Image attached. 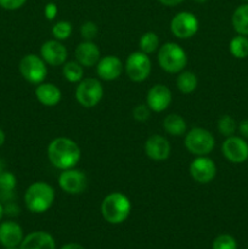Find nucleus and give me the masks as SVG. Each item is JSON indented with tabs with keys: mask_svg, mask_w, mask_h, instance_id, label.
Instances as JSON below:
<instances>
[{
	"mask_svg": "<svg viewBox=\"0 0 248 249\" xmlns=\"http://www.w3.org/2000/svg\"><path fill=\"white\" fill-rule=\"evenodd\" d=\"M49 162L58 170L77 167L82 158V151L74 140L66 136H58L50 141L46 150Z\"/></svg>",
	"mask_w": 248,
	"mask_h": 249,
	"instance_id": "f257e3e1",
	"label": "nucleus"
},
{
	"mask_svg": "<svg viewBox=\"0 0 248 249\" xmlns=\"http://www.w3.org/2000/svg\"><path fill=\"white\" fill-rule=\"evenodd\" d=\"M131 202L123 192H111L101 202L100 212L105 221L112 225L123 224L131 213Z\"/></svg>",
	"mask_w": 248,
	"mask_h": 249,
	"instance_id": "f03ea898",
	"label": "nucleus"
},
{
	"mask_svg": "<svg viewBox=\"0 0 248 249\" xmlns=\"http://www.w3.org/2000/svg\"><path fill=\"white\" fill-rule=\"evenodd\" d=\"M56 192L50 184L45 181H35L27 187L23 201L31 213L43 214L55 203Z\"/></svg>",
	"mask_w": 248,
	"mask_h": 249,
	"instance_id": "7ed1b4c3",
	"label": "nucleus"
},
{
	"mask_svg": "<svg viewBox=\"0 0 248 249\" xmlns=\"http://www.w3.org/2000/svg\"><path fill=\"white\" fill-rule=\"evenodd\" d=\"M158 65L164 72L177 74L187 65V53L181 45L174 41H168L159 46L157 53Z\"/></svg>",
	"mask_w": 248,
	"mask_h": 249,
	"instance_id": "20e7f679",
	"label": "nucleus"
},
{
	"mask_svg": "<svg viewBox=\"0 0 248 249\" xmlns=\"http://www.w3.org/2000/svg\"><path fill=\"white\" fill-rule=\"evenodd\" d=\"M184 143L186 150L194 156H208L215 147L213 134L201 126H195L185 134Z\"/></svg>",
	"mask_w": 248,
	"mask_h": 249,
	"instance_id": "39448f33",
	"label": "nucleus"
},
{
	"mask_svg": "<svg viewBox=\"0 0 248 249\" xmlns=\"http://www.w3.org/2000/svg\"><path fill=\"white\" fill-rule=\"evenodd\" d=\"M104 85L96 78H83L75 88V100L84 108H94L104 99Z\"/></svg>",
	"mask_w": 248,
	"mask_h": 249,
	"instance_id": "423d86ee",
	"label": "nucleus"
},
{
	"mask_svg": "<svg viewBox=\"0 0 248 249\" xmlns=\"http://www.w3.org/2000/svg\"><path fill=\"white\" fill-rule=\"evenodd\" d=\"M18 71L26 82L38 85L45 82L48 75V65L40 55L27 53L19 61Z\"/></svg>",
	"mask_w": 248,
	"mask_h": 249,
	"instance_id": "0eeeda50",
	"label": "nucleus"
},
{
	"mask_svg": "<svg viewBox=\"0 0 248 249\" xmlns=\"http://www.w3.org/2000/svg\"><path fill=\"white\" fill-rule=\"evenodd\" d=\"M124 71L131 82H145L152 71V62L147 53L142 51H134L126 57L124 63Z\"/></svg>",
	"mask_w": 248,
	"mask_h": 249,
	"instance_id": "6e6552de",
	"label": "nucleus"
},
{
	"mask_svg": "<svg viewBox=\"0 0 248 249\" xmlns=\"http://www.w3.org/2000/svg\"><path fill=\"white\" fill-rule=\"evenodd\" d=\"M199 21L195 14L190 11H180L174 15L170 21V32L177 39L187 40L197 34Z\"/></svg>",
	"mask_w": 248,
	"mask_h": 249,
	"instance_id": "1a4fd4ad",
	"label": "nucleus"
},
{
	"mask_svg": "<svg viewBox=\"0 0 248 249\" xmlns=\"http://www.w3.org/2000/svg\"><path fill=\"white\" fill-rule=\"evenodd\" d=\"M58 186L63 192L68 195H80L85 191L88 186V178L83 170L77 167L71 169L61 170L58 175Z\"/></svg>",
	"mask_w": 248,
	"mask_h": 249,
	"instance_id": "9d476101",
	"label": "nucleus"
},
{
	"mask_svg": "<svg viewBox=\"0 0 248 249\" xmlns=\"http://www.w3.org/2000/svg\"><path fill=\"white\" fill-rule=\"evenodd\" d=\"M189 173L192 180L201 185H207L216 177V165L208 156H197L189 165Z\"/></svg>",
	"mask_w": 248,
	"mask_h": 249,
	"instance_id": "9b49d317",
	"label": "nucleus"
},
{
	"mask_svg": "<svg viewBox=\"0 0 248 249\" xmlns=\"http://www.w3.org/2000/svg\"><path fill=\"white\" fill-rule=\"evenodd\" d=\"M223 156L233 164H241L248 160V143L242 136H229L221 145Z\"/></svg>",
	"mask_w": 248,
	"mask_h": 249,
	"instance_id": "f8f14e48",
	"label": "nucleus"
},
{
	"mask_svg": "<svg viewBox=\"0 0 248 249\" xmlns=\"http://www.w3.org/2000/svg\"><path fill=\"white\" fill-rule=\"evenodd\" d=\"M173 101V94L164 84H156L150 88L146 95V104L155 113H160L169 108Z\"/></svg>",
	"mask_w": 248,
	"mask_h": 249,
	"instance_id": "ddd939ff",
	"label": "nucleus"
},
{
	"mask_svg": "<svg viewBox=\"0 0 248 249\" xmlns=\"http://www.w3.org/2000/svg\"><path fill=\"white\" fill-rule=\"evenodd\" d=\"M40 56L45 61L46 65L56 67V66H62L63 63L67 62L68 51L62 41L50 39V40L44 41L43 45L40 46Z\"/></svg>",
	"mask_w": 248,
	"mask_h": 249,
	"instance_id": "4468645a",
	"label": "nucleus"
},
{
	"mask_svg": "<svg viewBox=\"0 0 248 249\" xmlns=\"http://www.w3.org/2000/svg\"><path fill=\"white\" fill-rule=\"evenodd\" d=\"M143 150L150 160H155V162H163L170 157L172 146L165 136L153 134L146 140Z\"/></svg>",
	"mask_w": 248,
	"mask_h": 249,
	"instance_id": "2eb2a0df",
	"label": "nucleus"
},
{
	"mask_svg": "<svg viewBox=\"0 0 248 249\" xmlns=\"http://www.w3.org/2000/svg\"><path fill=\"white\" fill-rule=\"evenodd\" d=\"M96 73L99 78L105 82H113L122 75L124 71V63L118 56L106 55L101 56L97 62Z\"/></svg>",
	"mask_w": 248,
	"mask_h": 249,
	"instance_id": "dca6fc26",
	"label": "nucleus"
},
{
	"mask_svg": "<svg viewBox=\"0 0 248 249\" xmlns=\"http://www.w3.org/2000/svg\"><path fill=\"white\" fill-rule=\"evenodd\" d=\"M74 56L75 61L79 62L83 67L91 68L96 66L101 58V51L94 40H83L75 48Z\"/></svg>",
	"mask_w": 248,
	"mask_h": 249,
	"instance_id": "f3484780",
	"label": "nucleus"
},
{
	"mask_svg": "<svg viewBox=\"0 0 248 249\" xmlns=\"http://www.w3.org/2000/svg\"><path fill=\"white\" fill-rule=\"evenodd\" d=\"M23 238V229L18 223L7 220L0 224V245L4 248L19 247Z\"/></svg>",
	"mask_w": 248,
	"mask_h": 249,
	"instance_id": "a211bd4d",
	"label": "nucleus"
},
{
	"mask_svg": "<svg viewBox=\"0 0 248 249\" xmlns=\"http://www.w3.org/2000/svg\"><path fill=\"white\" fill-rule=\"evenodd\" d=\"M35 97L43 106L55 107L61 102L62 92H61L60 88L53 83L43 82L36 85Z\"/></svg>",
	"mask_w": 248,
	"mask_h": 249,
	"instance_id": "6ab92c4d",
	"label": "nucleus"
},
{
	"mask_svg": "<svg viewBox=\"0 0 248 249\" xmlns=\"http://www.w3.org/2000/svg\"><path fill=\"white\" fill-rule=\"evenodd\" d=\"M19 249H56V241L45 231H34L24 236Z\"/></svg>",
	"mask_w": 248,
	"mask_h": 249,
	"instance_id": "aec40b11",
	"label": "nucleus"
},
{
	"mask_svg": "<svg viewBox=\"0 0 248 249\" xmlns=\"http://www.w3.org/2000/svg\"><path fill=\"white\" fill-rule=\"evenodd\" d=\"M163 128L165 133L174 138L184 136L187 131V123L184 117L177 113H170L163 119Z\"/></svg>",
	"mask_w": 248,
	"mask_h": 249,
	"instance_id": "412c9836",
	"label": "nucleus"
},
{
	"mask_svg": "<svg viewBox=\"0 0 248 249\" xmlns=\"http://www.w3.org/2000/svg\"><path fill=\"white\" fill-rule=\"evenodd\" d=\"M17 186V179L14 173L5 170L0 175V202H11L14 199V192Z\"/></svg>",
	"mask_w": 248,
	"mask_h": 249,
	"instance_id": "4be33fe9",
	"label": "nucleus"
},
{
	"mask_svg": "<svg viewBox=\"0 0 248 249\" xmlns=\"http://www.w3.org/2000/svg\"><path fill=\"white\" fill-rule=\"evenodd\" d=\"M198 87V78L191 71H181L177 73V88L181 94L190 95Z\"/></svg>",
	"mask_w": 248,
	"mask_h": 249,
	"instance_id": "5701e85b",
	"label": "nucleus"
},
{
	"mask_svg": "<svg viewBox=\"0 0 248 249\" xmlns=\"http://www.w3.org/2000/svg\"><path fill=\"white\" fill-rule=\"evenodd\" d=\"M231 23L237 34L248 36V4H242L233 11Z\"/></svg>",
	"mask_w": 248,
	"mask_h": 249,
	"instance_id": "b1692460",
	"label": "nucleus"
},
{
	"mask_svg": "<svg viewBox=\"0 0 248 249\" xmlns=\"http://www.w3.org/2000/svg\"><path fill=\"white\" fill-rule=\"evenodd\" d=\"M62 75L67 82L78 84L84 78V67L77 61H67L62 65Z\"/></svg>",
	"mask_w": 248,
	"mask_h": 249,
	"instance_id": "393cba45",
	"label": "nucleus"
},
{
	"mask_svg": "<svg viewBox=\"0 0 248 249\" xmlns=\"http://www.w3.org/2000/svg\"><path fill=\"white\" fill-rule=\"evenodd\" d=\"M229 50L230 53L235 58L238 60H243V58L248 57V38L246 36H241L237 34L233 36L229 44Z\"/></svg>",
	"mask_w": 248,
	"mask_h": 249,
	"instance_id": "a878e982",
	"label": "nucleus"
},
{
	"mask_svg": "<svg viewBox=\"0 0 248 249\" xmlns=\"http://www.w3.org/2000/svg\"><path fill=\"white\" fill-rule=\"evenodd\" d=\"M159 46V36L155 32H146L139 39V49L147 55L156 53Z\"/></svg>",
	"mask_w": 248,
	"mask_h": 249,
	"instance_id": "bb28decb",
	"label": "nucleus"
},
{
	"mask_svg": "<svg viewBox=\"0 0 248 249\" xmlns=\"http://www.w3.org/2000/svg\"><path fill=\"white\" fill-rule=\"evenodd\" d=\"M237 125L238 123L235 121V118H232L229 114H224L220 118L218 119V131L225 138H229V136L235 135V133L237 131Z\"/></svg>",
	"mask_w": 248,
	"mask_h": 249,
	"instance_id": "cd10ccee",
	"label": "nucleus"
},
{
	"mask_svg": "<svg viewBox=\"0 0 248 249\" xmlns=\"http://www.w3.org/2000/svg\"><path fill=\"white\" fill-rule=\"evenodd\" d=\"M73 33V26L68 21H57L51 28V34L56 40H67Z\"/></svg>",
	"mask_w": 248,
	"mask_h": 249,
	"instance_id": "c85d7f7f",
	"label": "nucleus"
},
{
	"mask_svg": "<svg viewBox=\"0 0 248 249\" xmlns=\"http://www.w3.org/2000/svg\"><path fill=\"white\" fill-rule=\"evenodd\" d=\"M212 249H237V242L231 235L223 233L214 238Z\"/></svg>",
	"mask_w": 248,
	"mask_h": 249,
	"instance_id": "c756f323",
	"label": "nucleus"
},
{
	"mask_svg": "<svg viewBox=\"0 0 248 249\" xmlns=\"http://www.w3.org/2000/svg\"><path fill=\"white\" fill-rule=\"evenodd\" d=\"M99 34V27L95 22L92 21H85L84 23L80 26V36H82L83 40H94Z\"/></svg>",
	"mask_w": 248,
	"mask_h": 249,
	"instance_id": "7c9ffc66",
	"label": "nucleus"
},
{
	"mask_svg": "<svg viewBox=\"0 0 248 249\" xmlns=\"http://www.w3.org/2000/svg\"><path fill=\"white\" fill-rule=\"evenodd\" d=\"M152 111L147 104H139L133 108V118L136 122H146L150 119Z\"/></svg>",
	"mask_w": 248,
	"mask_h": 249,
	"instance_id": "2f4dec72",
	"label": "nucleus"
},
{
	"mask_svg": "<svg viewBox=\"0 0 248 249\" xmlns=\"http://www.w3.org/2000/svg\"><path fill=\"white\" fill-rule=\"evenodd\" d=\"M27 0H0V7L7 11H15L23 6Z\"/></svg>",
	"mask_w": 248,
	"mask_h": 249,
	"instance_id": "473e14b6",
	"label": "nucleus"
},
{
	"mask_svg": "<svg viewBox=\"0 0 248 249\" xmlns=\"http://www.w3.org/2000/svg\"><path fill=\"white\" fill-rule=\"evenodd\" d=\"M58 14V7L55 2H48L44 6V16L48 21H53Z\"/></svg>",
	"mask_w": 248,
	"mask_h": 249,
	"instance_id": "72a5a7b5",
	"label": "nucleus"
},
{
	"mask_svg": "<svg viewBox=\"0 0 248 249\" xmlns=\"http://www.w3.org/2000/svg\"><path fill=\"white\" fill-rule=\"evenodd\" d=\"M4 214L9 216H16L19 214V208L15 202H7L4 206Z\"/></svg>",
	"mask_w": 248,
	"mask_h": 249,
	"instance_id": "f704fd0d",
	"label": "nucleus"
},
{
	"mask_svg": "<svg viewBox=\"0 0 248 249\" xmlns=\"http://www.w3.org/2000/svg\"><path fill=\"white\" fill-rule=\"evenodd\" d=\"M237 130L243 139H248V118L243 119L238 123Z\"/></svg>",
	"mask_w": 248,
	"mask_h": 249,
	"instance_id": "c9c22d12",
	"label": "nucleus"
},
{
	"mask_svg": "<svg viewBox=\"0 0 248 249\" xmlns=\"http://www.w3.org/2000/svg\"><path fill=\"white\" fill-rule=\"evenodd\" d=\"M164 6H177V5L181 4L184 0H158Z\"/></svg>",
	"mask_w": 248,
	"mask_h": 249,
	"instance_id": "e433bc0d",
	"label": "nucleus"
},
{
	"mask_svg": "<svg viewBox=\"0 0 248 249\" xmlns=\"http://www.w3.org/2000/svg\"><path fill=\"white\" fill-rule=\"evenodd\" d=\"M61 249H85L83 247L82 245H79V243H75V242H71V243H66V245H63Z\"/></svg>",
	"mask_w": 248,
	"mask_h": 249,
	"instance_id": "4c0bfd02",
	"label": "nucleus"
},
{
	"mask_svg": "<svg viewBox=\"0 0 248 249\" xmlns=\"http://www.w3.org/2000/svg\"><path fill=\"white\" fill-rule=\"evenodd\" d=\"M5 140H6V135H5V133H4V130H2V129H0V147L4 145Z\"/></svg>",
	"mask_w": 248,
	"mask_h": 249,
	"instance_id": "58836bf2",
	"label": "nucleus"
},
{
	"mask_svg": "<svg viewBox=\"0 0 248 249\" xmlns=\"http://www.w3.org/2000/svg\"><path fill=\"white\" fill-rule=\"evenodd\" d=\"M5 170H6V169H5V164H4V162H2V160H0V175H1L2 173L5 172Z\"/></svg>",
	"mask_w": 248,
	"mask_h": 249,
	"instance_id": "ea45409f",
	"label": "nucleus"
},
{
	"mask_svg": "<svg viewBox=\"0 0 248 249\" xmlns=\"http://www.w3.org/2000/svg\"><path fill=\"white\" fill-rule=\"evenodd\" d=\"M2 216H4V206H2V203L0 202V221H1Z\"/></svg>",
	"mask_w": 248,
	"mask_h": 249,
	"instance_id": "a19ab883",
	"label": "nucleus"
},
{
	"mask_svg": "<svg viewBox=\"0 0 248 249\" xmlns=\"http://www.w3.org/2000/svg\"><path fill=\"white\" fill-rule=\"evenodd\" d=\"M194 1H196V2H198V4H203V2H206V1H208V0H194Z\"/></svg>",
	"mask_w": 248,
	"mask_h": 249,
	"instance_id": "79ce46f5",
	"label": "nucleus"
},
{
	"mask_svg": "<svg viewBox=\"0 0 248 249\" xmlns=\"http://www.w3.org/2000/svg\"><path fill=\"white\" fill-rule=\"evenodd\" d=\"M4 249H19V247L17 248V247H9V248H4Z\"/></svg>",
	"mask_w": 248,
	"mask_h": 249,
	"instance_id": "37998d69",
	"label": "nucleus"
},
{
	"mask_svg": "<svg viewBox=\"0 0 248 249\" xmlns=\"http://www.w3.org/2000/svg\"><path fill=\"white\" fill-rule=\"evenodd\" d=\"M242 1H246V2H248V0H242Z\"/></svg>",
	"mask_w": 248,
	"mask_h": 249,
	"instance_id": "c03bdc74",
	"label": "nucleus"
},
{
	"mask_svg": "<svg viewBox=\"0 0 248 249\" xmlns=\"http://www.w3.org/2000/svg\"><path fill=\"white\" fill-rule=\"evenodd\" d=\"M247 249H248V248H247Z\"/></svg>",
	"mask_w": 248,
	"mask_h": 249,
	"instance_id": "a18cd8bd",
	"label": "nucleus"
}]
</instances>
